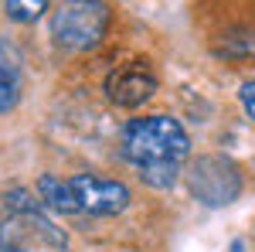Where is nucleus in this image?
<instances>
[{
	"instance_id": "nucleus-9",
	"label": "nucleus",
	"mask_w": 255,
	"mask_h": 252,
	"mask_svg": "<svg viewBox=\"0 0 255 252\" xmlns=\"http://www.w3.org/2000/svg\"><path fill=\"white\" fill-rule=\"evenodd\" d=\"M177 171H180V164H153V167H143L139 177H143L150 188H174Z\"/></svg>"
},
{
	"instance_id": "nucleus-6",
	"label": "nucleus",
	"mask_w": 255,
	"mask_h": 252,
	"mask_svg": "<svg viewBox=\"0 0 255 252\" xmlns=\"http://www.w3.org/2000/svg\"><path fill=\"white\" fill-rule=\"evenodd\" d=\"M157 92V75L143 65V61H133V65H123L113 75L106 78V96L113 99L116 106H143L146 99Z\"/></svg>"
},
{
	"instance_id": "nucleus-4",
	"label": "nucleus",
	"mask_w": 255,
	"mask_h": 252,
	"mask_svg": "<svg viewBox=\"0 0 255 252\" xmlns=\"http://www.w3.org/2000/svg\"><path fill=\"white\" fill-rule=\"evenodd\" d=\"M187 181H191V191L197 194V201H204L208 208H225L242 194V174H238L235 160L218 154L197 157L187 171Z\"/></svg>"
},
{
	"instance_id": "nucleus-10",
	"label": "nucleus",
	"mask_w": 255,
	"mask_h": 252,
	"mask_svg": "<svg viewBox=\"0 0 255 252\" xmlns=\"http://www.w3.org/2000/svg\"><path fill=\"white\" fill-rule=\"evenodd\" d=\"M17 65H20V55L7 44V41L0 38V72H10V75H17Z\"/></svg>"
},
{
	"instance_id": "nucleus-2",
	"label": "nucleus",
	"mask_w": 255,
	"mask_h": 252,
	"mask_svg": "<svg viewBox=\"0 0 255 252\" xmlns=\"http://www.w3.org/2000/svg\"><path fill=\"white\" fill-rule=\"evenodd\" d=\"M0 252H68V235L38 208H17L0 222Z\"/></svg>"
},
{
	"instance_id": "nucleus-1",
	"label": "nucleus",
	"mask_w": 255,
	"mask_h": 252,
	"mask_svg": "<svg viewBox=\"0 0 255 252\" xmlns=\"http://www.w3.org/2000/svg\"><path fill=\"white\" fill-rule=\"evenodd\" d=\"M187 154L191 140L184 126L170 116H143L123 130V157L139 171L153 164H180Z\"/></svg>"
},
{
	"instance_id": "nucleus-11",
	"label": "nucleus",
	"mask_w": 255,
	"mask_h": 252,
	"mask_svg": "<svg viewBox=\"0 0 255 252\" xmlns=\"http://www.w3.org/2000/svg\"><path fill=\"white\" fill-rule=\"evenodd\" d=\"M242 106H245V113L255 119V82H245V85H242Z\"/></svg>"
},
{
	"instance_id": "nucleus-7",
	"label": "nucleus",
	"mask_w": 255,
	"mask_h": 252,
	"mask_svg": "<svg viewBox=\"0 0 255 252\" xmlns=\"http://www.w3.org/2000/svg\"><path fill=\"white\" fill-rule=\"evenodd\" d=\"M38 191H41V198H44V201H48L55 212H65V215L79 212L75 194H72V181H58V177L44 174V177L38 181Z\"/></svg>"
},
{
	"instance_id": "nucleus-5",
	"label": "nucleus",
	"mask_w": 255,
	"mask_h": 252,
	"mask_svg": "<svg viewBox=\"0 0 255 252\" xmlns=\"http://www.w3.org/2000/svg\"><path fill=\"white\" fill-rule=\"evenodd\" d=\"M72 194L79 212L89 215H119L129 205V188L123 181H102V177H72Z\"/></svg>"
},
{
	"instance_id": "nucleus-3",
	"label": "nucleus",
	"mask_w": 255,
	"mask_h": 252,
	"mask_svg": "<svg viewBox=\"0 0 255 252\" xmlns=\"http://www.w3.org/2000/svg\"><path fill=\"white\" fill-rule=\"evenodd\" d=\"M106 27H109V10L99 0H65L51 17L55 41L65 48H75V51L96 48L106 34Z\"/></svg>"
},
{
	"instance_id": "nucleus-8",
	"label": "nucleus",
	"mask_w": 255,
	"mask_h": 252,
	"mask_svg": "<svg viewBox=\"0 0 255 252\" xmlns=\"http://www.w3.org/2000/svg\"><path fill=\"white\" fill-rule=\"evenodd\" d=\"M44 7H48V0H7V17L17 24H31L44 14Z\"/></svg>"
}]
</instances>
